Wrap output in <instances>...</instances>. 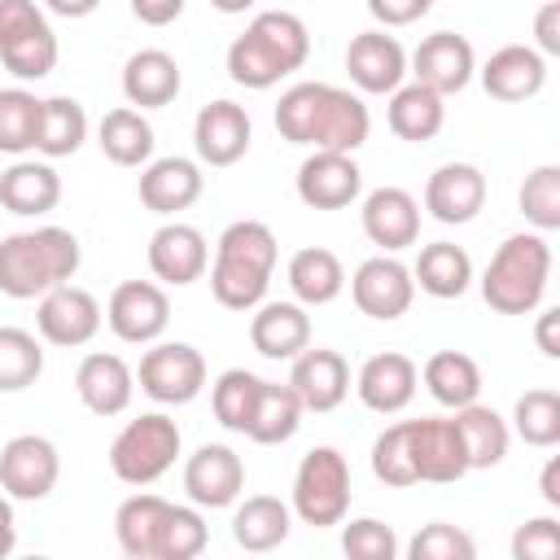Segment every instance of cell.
Returning a JSON list of instances; mask_svg holds the SVG:
<instances>
[{
	"label": "cell",
	"mask_w": 560,
	"mask_h": 560,
	"mask_svg": "<svg viewBox=\"0 0 560 560\" xmlns=\"http://www.w3.org/2000/svg\"><path fill=\"white\" fill-rule=\"evenodd\" d=\"M276 131H280V140L302 144V149L354 153V149L368 144L372 114H368L359 92L306 79V83H293V88L280 92V101H276Z\"/></svg>",
	"instance_id": "1"
},
{
	"label": "cell",
	"mask_w": 560,
	"mask_h": 560,
	"mask_svg": "<svg viewBox=\"0 0 560 560\" xmlns=\"http://www.w3.org/2000/svg\"><path fill=\"white\" fill-rule=\"evenodd\" d=\"M306 57H311L306 22L289 9H262L228 44V79L249 92H267L280 79H289L293 70H302Z\"/></svg>",
	"instance_id": "2"
},
{
	"label": "cell",
	"mask_w": 560,
	"mask_h": 560,
	"mask_svg": "<svg viewBox=\"0 0 560 560\" xmlns=\"http://www.w3.org/2000/svg\"><path fill=\"white\" fill-rule=\"evenodd\" d=\"M276 232L262 219H236L219 232L214 241V262L210 271V293L223 311H254L276 276Z\"/></svg>",
	"instance_id": "3"
},
{
	"label": "cell",
	"mask_w": 560,
	"mask_h": 560,
	"mask_svg": "<svg viewBox=\"0 0 560 560\" xmlns=\"http://www.w3.org/2000/svg\"><path fill=\"white\" fill-rule=\"evenodd\" d=\"M83 267V245L70 228L44 223L26 232H9L0 241V293L13 302H35L48 289L74 280Z\"/></svg>",
	"instance_id": "4"
},
{
	"label": "cell",
	"mask_w": 560,
	"mask_h": 560,
	"mask_svg": "<svg viewBox=\"0 0 560 560\" xmlns=\"http://www.w3.org/2000/svg\"><path fill=\"white\" fill-rule=\"evenodd\" d=\"M551 280V245L547 232H512L481 271V298L499 315H529L542 306Z\"/></svg>",
	"instance_id": "5"
},
{
	"label": "cell",
	"mask_w": 560,
	"mask_h": 560,
	"mask_svg": "<svg viewBox=\"0 0 560 560\" xmlns=\"http://www.w3.org/2000/svg\"><path fill=\"white\" fill-rule=\"evenodd\" d=\"M179 451H184L179 424L166 411H140L109 442V472L122 486H140L144 490V486H153L158 477H166L175 468Z\"/></svg>",
	"instance_id": "6"
},
{
	"label": "cell",
	"mask_w": 560,
	"mask_h": 560,
	"mask_svg": "<svg viewBox=\"0 0 560 560\" xmlns=\"http://www.w3.org/2000/svg\"><path fill=\"white\" fill-rule=\"evenodd\" d=\"M350 464L337 446H311L302 459H298V472H293V516L311 529H328V525H341L346 512H350Z\"/></svg>",
	"instance_id": "7"
},
{
	"label": "cell",
	"mask_w": 560,
	"mask_h": 560,
	"mask_svg": "<svg viewBox=\"0 0 560 560\" xmlns=\"http://www.w3.org/2000/svg\"><path fill=\"white\" fill-rule=\"evenodd\" d=\"M57 35L39 0H0V61L13 79L39 83L57 70Z\"/></svg>",
	"instance_id": "8"
},
{
	"label": "cell",
	"mask_w": 560,
	"mask_h": 560,
	"mask_svg": "<svg viewBox=\"0 0 560 560\" xmlns=\"http://www.w3.org/2000/svg\"><path fill=\"white\" fill-rule=\"evenodd\" d=\"M136 385L158 407H184L206 389V354L188 341H149L136 368Z\"/></svg>",
	"instance_id": "9"
},
{
	"label": "cell",
	"mask_w": 560,
	"mask_h": 560,
	"mask_svg": "<svg viewBox=\"0 0 560 560\" xmlns=\"http://www.w3.org/2000/svg\"><path fill=\"white\" fill-rule=\"evenodd\" d=\"M101 324H105V306L96 302V293H88L74 280H66V284L48 289L44 298H35V332L48 346L79 350L101 332Z\"/></svg>",
	"instance_id": "10"
},
{
	"label": "cell",
	"mask_w": 560,
	"mask_h": 560,
	"mask_svg": "<svg viewBox=\"0 0 560 560\" xmlns=\"http://www.w3.org/2000/svg\"><path fill=\"white\" fill-rule=\"evenodd\" d=\"M61 455L44 433H18L0 446V490L13 503H39L57 490Z\"/></svg>",
	"instance_id": "11"
},
{
	"label": "cell",
	"mask_w": 560,
	"mask_h": 560,
	"mask_svg": "<svg viewBox=\"0 0 560 560\" xmlns=\"http://www.w3.org/2000/svg\"><path fill=\"white\" fill-rule=\"evenodd\" d=\"M105 324L127 346H149L171 324V298L158 280H122L105 302Z\"/></svg>",
	"instance_id": "12"
},
{
	"label": "cell",
	"mask_w": 560,
	"mask_h": 560,
	"mask_svg": "<svg viewBox=\"0 0 560 560\" xmlns=\"http://www.w3.org/2000/svg\"><path fill=\"white\" fill-rule=\"evenodd\" d=\"M293 188H298V201L311 210H346L363 192V171H359L354 153L311 149L293 175Z\"/></svg>",
	"instance_id": "13"
},
{
	"label": "cell",
	"mask_w": 560,
	"mask_h": 560,
	"mask_svg": "<svg viewBox=\"0 0 560 560\" xmlns=\"http://www.w3.org/2000/svg\"><path fill=\"white\" fill-rule=\"evenodd\" d=\"M350 298H354V306H359L368 319L389 324V319L407 315L411 302H416L411 267L398 262L394 254H372V258H363V262L354 267V276H350Z\"/></svg>",
	"instance_id": "14"
},
{
	"label": "cell",
	"mask_w": 560,
	"mask_h": 560,
	"mask_svg": "<svg viewBox=\"0 0 560 560\" xmlns=\"http://www.w3.org/2000/svg\"><path fill=\"white\" fill-rule=\"evenodd\" d=\"M407 446H411L416 481L451 486L464 472H472L468 468V455H464V442H459V429H455V416H420V420H407Z\"/></svg>",
	"instance_id": "15"
},
{
	"label": "cell",
	"mask_w": 560,
	"mask_h": 560,
	"mask_svg": "<svg viewBox=\"0 0 560 560\" xmlns=\"http://www.w3.org/2000/svg\"><path fill=\"white\" fill-rule=\"evenodd\" d=\"M407 74L442 96H455L472 83L477 74V52L468 44V35L459 31H433L416 44V52L407 57Z\"/></svg>",
	"instance_id": "16"
},
{
	"label": "cell",
	"mask_w": 560,
	"mask_h": 560,
	"mask_svg": "<svg viewBox=\"0 0 560 560\" xmlns=\"http://www.w3.org/2000/svg\"><path fill=\"white\" fill-rule=\"evenodd\" d=\"M171 521H175V503L162 494H131L118 503L114 512V538L122 547L127 560H166L171 547Z\"/></svg>",
	"instance_id": "17"
},
{
	"label": "cell",
	"mask_w": 560,
	"mask_h": 560,
	"mask_svg": "<svg viewBox=\"0 0 560 560\" xmlns=\"http://www.w3.org/2000/svg\"><path fill=\"white\" fill-rule=\"evenodd\" d=\"M249 140H254L249 109L228 96L201 105L192 118V149L201 166H236L249 153Z\"/></svg>",
	"instance_id": "18"
},
{
	"label": "cell",
	"mask_w": 560,
	"mask_h": 560,
	"mask_svg": "<svg viewBox=\"0 0 560 560\" xmlns=\"http://www.w3.org/2000/svg\"><path fill=\"white\" fill-rule=\"evenodd\" d=\"M184 494L197 508H232L245 494V464L223 442H201L184 459Z\"/></svg>",
	"instance_id": "19"
},
{
	"label": "cell",
	"mask_w": 560,
	"mask_h": 560,
	"mask_svg": "<svg viewBox=\"0 0 560 560\" xmlns=\"http://www.w3.org/2000/svg\"><path fill=\"white\" fill-rule=\"evenodd\" d=\"M206 267H210V241L201 228H192L184 219H166L149 236V271L158 284L184 289V284L201 280Z\"/></svg>",
	"instance_id": "20"
},
{
	"label": "cell",
	"mask_w": 560,
	"mask_h": 560,
	"mask_svg": "<svg viewBox=\"0 0 560 560\" xmlns=\"http://www.w3.org/2000/svg\"><path fill=\"white\" fill-rule=\"evenodd\" d=\"M346 74L359 92L368 96H389L398 83H407V48L372 26V31H359L350 44H346Z\"/></svg>",
	"instance_id": "21"
},
{
	"label": "cell",
	"mask_w": 560,
	"mask_h": 560,
	"mask_svg": "<svg viewBox=\"0 0 560 560\" xmlns=\"http://www.w3.org/2000/svg\"><path fill=\"white\" fill-rule=\"evenodd\" d=\"M359 223L381 254H402L407 245L420 241V201L398 184H381L363 197Z\"/></svg>",
	"instance_id": "22"
},
{
	"label": "cell",
	"mask_w": 560,
	"mask_h": 560,
	"mask_svg": "<svg viewBox=\"0 0 560 560\" xmlns=\"http://www.w3.org/2000/svg\"><path fill=\"white\" fill-rule=\"evenodd\" d=\"M140 206L162 214V219H179V210L197 206V197L206 192V175H201V162L192 158H149L140 166Z\"/></svg>",
	"instance_id": "23"
},
{
	"label": "cell",
	"mask_w": 560,
	"mask_h": 560,
	"mask_svg": "<svg viewBox=\"0 0 560 560\" xmlns=\"http://www.w3.org/2000/svg\"><path fill=\"white\" fill-rule=\"evenodd\" d=\"M486 175L481 166L472 162H442L429 179H424V210L429 219L446 223V228H459V223H472L486 206Z\"/></svg>",
	"instance_id": "24"
},
{
	"label": "cell",
	"mask_w": 560,
	"mask_h": 560,
	"mask_svg": "<svg viewBox=\"0 0 560 560\" xmlns=\"http://www.w3.org/2000/svg\"><path fill=\"white\" fill-rule=\"evenodd\" d=\"M74 394L92 416H122L136 398V368L122 354L92 350L74 368Z\"/></svg>",
	"instance_id": "25"
},
{
	"label": "cell",
	"mask_w": 560,
	"mask_h": 560,
	"mask_svg": "<svg viewBox=\"0 0 560 560\" xmlns=\"http://www.w3.org/2000/svg\"><path fill=\"white\" fill-rule=\"evenodd\" d=\"M416 389H420V368L398 350H381L363 359V368L354 372V394L376 416H398L402 407H411Z\"/></svg>",
	"instance_id": "26"
},
{
	"label": "cell",
	"mask_w": 560,
	"mask_h": 560,
	"mask_svg": "<svg viewBox=\"0 0 560 560\" xmlns=\"http://www.w3.org/2000/svg\"><path fill=\"white\" fill-rule=\"evenodd\" d=\"M477 74H481L486 96H494L503 105H521L547 88V57L534 44H503L486 57V66Z\"/></svg>",
	"instance_id": "27"
},
{
	"label": "cell",
	"mask_w": 560,
	"mask_h": 560,
	"mask_svg": "<svg viewBox=\"0 0 560 560\" xmlns=\"http://www.w3.org/2000/svg\"><path fill=\"white\" fill-rule=\"evenodd\" d=\"M289 385L293 394L302 398L306 411H337L350 394V363L337 354V350H324V346H306L302 354L289 359Z\"/></svg>",
	"instance_id": "28"
},
{
	"label": "cell",
	"mask_w": 560,
	"mask_h": 560,
	"mask_svg": "<svg viewBox=\"0 0 560 560\" xmlns=\"http://www.w3.org/2000/svg\"><path fill=\"white\" fill-rule=\"evenodd\" d=\"M61 201V175L48 158H13L0 171V206L18 219H44Z\"/></svg>",
	"instance_id": "29"
},
{
	"label": "cell",
	"mask_w": 560,
	"mask_h": 560,
	"mask_svg": "<svg viewBox=\"0 0 560 560\" xmlns=\"http://www.w3.org/2000/svg\"><path fill=\"white\" fill-rule=\"evenodd\" d=\"M249 346L262 359H293L311 346V315L302 302H258L249 315Z\"/></svg>",
	"instance_id": "30"
},
{
	"label": "cell",
	"mask_w": 560,
	"mask_h": 560,
	"mask_svg": "<svg viewBox=\"0 0 560 560\" xmlns=\"http://www.w3.org/2000/svg\"><path fill=\"white\" fill-rule=\"evenodd\" d=\"M184 70L166 48H140L122 66V96L136 109H162L179 96Z\"/></svg>",
	"instance_id": "31"
},
{
	"label": "cell",
	"mask_w": 560,
	"mask_h": 560,
	"mask_svg": "<svg viewBox=\"0 0 560 560\" xmlns=\"http://www.w3.org/2000/svg\"><path fill=\"white\" fill-rule=\"evenodd\" d=\"M385 122L398 140L407 144H424L433 140L442 127H446V96L424 88V83H398L389 92V105H385Z\"/></svg>",
	"instance_id": "32"
},
{
	"label": "cell",
	"mask_w": 560,
	"mask_h": 560,
	"mask_svg": "<svg viewBox=\"0 0 560 560\" xmlns=\"http://www.w3.org/2000/svg\"><path fill=\"white\" fill-rule=\"evenodd\" d=\"M411 280L420 293H429L438 302L464 298L472 284V258L455 241H429V245H420V254L411 262Z\"/></svg>",
	"instance_id": "33"
},
{
	"label": "cell",
	"mask_w": 560,
	"mask_h": 560,
	"mask_svg": "<svg viewBox=\"0 0 560 560\" xmlns=\"http://www.w3.org/2000/svg\"><path fill=\"white\" fill-rule=\"evenodd\" d=\"M293 529V508L276 494H249L245 503H236L232 512V538L241 551H276Z\"/></svg>",
	"instance_id": "34"
},
{
	"label": "cell",
	"mask_w": 560,
	"mask_h": 560,
	"mask_svg": "<svg viewBox=\"0 0 560 560\" xmlns=\"http://www.w3.org/2000/svg\"><path fill=\"white\" fill-rule=\"evenodd\" d=\"M284 280H289V289H293V302H302V306H328V302H337L341 289H346V267H341V258H337L332 249L306 245V249H298V254L289 258Z\"/></svg>",
	"instance_id": "35"
},
{
	"label": "cell",
	"mask_w": 560,
	"mask_h": 560,
	"mask_svg": "<svg viewBox=\"0 0 560 560\" xmlns=\"http://www.w3.org/2000/svg\"><path fill=\"white\" fill-rule=\"evenodd\" d=\"M420 381H424L429 398L438 407H446V411H459V407H468V402L481 398V368L464 350H438V354H429L424 368H420Z\"/></svg>",
	"instance_id": "36"
},
{
	"label": "cell",
	"mask_w": 560,
	"mask_h": 560,
	"mask_svg": "<svg viewBox=\"0 0 560 560\" xmlns=\"http://www.w3.org/2000/svg\"><path fill=\"white\" fill-rule=\"evenodd\" d=\"M96 144L114 166H144L153 158V122L144 118V109L136 105H118L101 118L96 127Z\"/></svg>",
	"instance_id": "37"
},
{
	"label": "cell",
	"mask_w": 560,
	"mask_h": 560,
	"mask_svg": "<svg viewBox=\"0 0 560 560\" xmlns=\"http://www.w3.org/2000/svg\"><path fill=\"white\" fill-rule=\"evenodd\" d=\"M455 429H459L468 468H499L503 464V455L512 446V429H508V420L494 407H486L481 398L459 407L455 411Z\"/></svg>",
	"instance_id": "38"
},
{
	"label": "cell",
	"mask_w": 560,
	"mask_h": 560,
	"mask_svg": "<svg viewBox=\"0 0 560 560\" xmlns=\"http://www.w3.org/2000/svg\"><path fill=\"white\" fill-rule=\"evenodd\" d=\"M302 416H306V407H302V398L293 394L289 381L284 385L280 381H262L245 438L258 442V446H280L302 429Z\"/></svg>",
	"instance_id": "39"
},
{
	"label": "cell",
	"mask_w": 560,
	"mask_h": 560,
	"mask_svg": "<svg viewBox=\"0 0 560 560\" xmlns=\"http://www.w3.org/2000/svg\"><path fill=\"white\" fill-rule=\"evenodd\" d=\"M88 140V109L74 96H44L39 109V131H35V153L57 162V158H74Z\"/></svg>",
	"instance_id": "40"
},
{
	"label": "cell",
	"mask_w": 560,
	"mask_h": 560,
	"mask_svg": "<svg viewBox=\"0 0 560 560\" xmlns=\"http://www.w3.org/2000/svg\"><path fill=\"white\" fill-rule=\"evenodd\" d=\"M44 376V341L31 328L0 324V394H22Z\"/></svg>",
	"instance_id": "41"
},
{
	"label": "cell",
	"mask_w": 560,
	"mask_h": 560,
	"mask_svg": "<svg viewBox=\"0 0 560 560\" xmlns=\"http://www.w3.org/2000/svg\"><path fill=\"white\" fill-rule=\"evenodd\" d=\"M525 446L551 451L560 442V394L556 389H525L512 407V424H508Z\"/></svg>",
	"instance_id": "42"
},
{
	"label": "cell",
	"mask_w": 560,
	"mask_h": 560,
	"mask_svg": "<svg viewBox=\"0 0 560 560\" xmlns=\"http://www.w3.org/2000/svg\"><path fill=\"white\" fill-rule=\"evenodd\" d=\"M258 389H262V376L245 372V368H228L214 376L210 385V407H214V420L232 433H245L249 429V416H254V402H258Z\"/></svg>",
	"instance_id": "43"
},
{
	"label": "cell",
	"mask_w": 560,
	"mask_h": 560,
	"mask_svg": "<svg viewBox=\"0 0 560 560\" xmlns=\"http://www.w3.org/2000/svg\"><path fill=\"white\" fill-rule=\"evenodd\" d=\"M39 109H44V101L35 92H26V88H0V153H9V158L35 153Z\"/></svg>",
	"instance_id": "44"
},
{
	"label": "cell",
	"mask_w": 560,
	"mask_h": 560,
	"mask_svg": "<svg viewBox=\"0 0 560 560\" xmlns=\"http://www.w3.org/2000/svg\"><path fill=\"white\" fill-rule=\"evenodd\" d=\"M516 201H521V214L534 232H556L560 228V166L556 162L534 166L525 175Z\"/></svg>",
	"instance_id": "45"
},
{
	"label": "cell",
	"mask_w": 560,
	"mask_h": 560,
	"mask_svg": "<svg viewBox=\"0 0 560 560\" xmlns=\"http://www.w3.org/2000/svg\"><path fill=\"white\" fill-rule=\"evenodd\" d=\"M372 477L381 486H394V490L416 486L411 446H407V420H398V424H389V429L376 433V442H372Z\"/></svg>",
	"instance_id": "46"
},
{
	"label": "cell",
	"mask_w": 560,
	"mask_h": 560,
	"mask_svg": "<svg viewBox=\"0 0 560 560\" xmlns=\"http://www.w3.org/2000/svg\"><path fill=\"white\" fill-rule=\"evenodd\" d=\"M407 556H411V560H472V556H477V542H472V534H464L459 525L429 521V525H420L416 538L407 542Z\"/></svg>",
	"instance_id": "47"
},
{
	"label": "cell",
	"mask_w": 560,
	"mask_h": 560,
	"mask_svg": "<svg viewBox=\"0 0 560 560\" xmlns=\"http://www.w3.org/2000/svg\"><path fill=\"white\" fill-rule=\"evenodd\" d=\"M341 551L350 560H394L398 556V534L376 516H354L341 529Z\"/></svg>",
	"instance_id": "48"
},
{
	"label": "cell",
	"mask_w": 560,
	"mask_h": 560,
	"mask_svg": "<svg viewBox=\"0 0 560 560\" xmlns=\"http://www.w3.org/2000/svg\"><path fill=\"white\" fill-rule=\"evenodd\" d=\"M560 556V521L556 516H529L512 534V560H556Z\"/></svg>",
	"instance_id": "49"
},
{
	"label": "cell",
	"mask_w": 560,
	"mask_h": 560,
	"mask_svg": "<svg viewBox=\"0 0 560 560\" xmlns=\"http://www.w3.org/2000/svg\"><path fill=\"white\" fill-rule=\"evenodd\" d=\"M210 542V529H206V516L197 503H175V521H171V547H166V560H192L201 556Z\"/></svg>",
	"instance_id": "50"
},
{
	"label": "cell",
	"mask_w": 560,
	"mask_h": 560,
	"mask_svg": "<svg viewBox=\"0 0 560 560\" xmlns=\"http://www.w3.org/2000/svg\"><path fill=\"white\" fill-rule=\"evenodd\" d=\"M429 9H433V0H368V13L376 18L381 31L411 26V22H420Z\"/></svg>",
	"instance_id": "51"
},
{
	"label": "cell",
	"mask_w": 560,
	"mask_h": 560,
	"mask_svg": "<svg viewBox=\"0 0 560 560\" xmlns=\"http://www.w3.org/2000/svg\"><path fill=\"white\" fill-rule=\"evenodd\" d=\"M534 48L542 57H560V0H547L534 13Z\"/></svg>",
	"instance_id": "52"
},
{
	"label": "cell",
	"mask_w": 560,
	"mask_h": 560,
	"mask_svg": "<svg viewBox=\"0 0 560 560\" xmlns=\"http://www.w3.org/2000/svg\"><path fill=\"white\" fill-rule=\"evenodd\" d=\"M127 4H131L136 22H144V26H171L184 13V0H127Z\"/></svg>",
	"instance_id": "53"
},
{
	"label": "cell",
	"mask_w": 560,
	"mask_h": 560,
	"mask_svg": "<svg viewBox=\"0 0 560 560\" xmlns=\"http://www.w3.org/2000/svg\"><path fill=\"white\" fill-rule=\"evenodd\" d=\"M534 346L547 359H560V306L538 311V319H534Z\"/></svg>",
	"instance_id": "54"
},
{
	"label": "cell",
	"mask_w": 560,
	"mask_h": 560,
	"mask_svg": "<svg viewBox=\"0 0 560 560\" xmlns=\"http://www.w3.org/2000/svg\"><path fill=\"white\" fill-rule=\"evenodd\" d=\"M18 547V516H13V499L0 490V560L13 556Z\"/></svg>",
	"instance_id": "55"
},
{
	"label": "cell",
	"mask_w": 560,
	"mask_h": 560,
	"mask_svg": "<svg viewBox=\"0 0 560 560\" xmlns=\"http://www.w3.org/2000/svg\"><path fill=\"white\" fill-rule=\"evenodd\" d=\"M538 494H542L547 508H560V455H551V459L542 464V472H538Z\"/></svg>",
	"instance_id": "56"
},
{
	"label": "cell",
	"mask_w": 560,
	"mask_h": 560,
	"mask_svg": "<svg viewBox=\"0 0 560 560\" xmlns=\"http://www.w3.org/2000/svg\"><path fill=\"white\" fill-rule=\"evenodd\" d=\"M44 4V13H57V18H88V13H96L101 9V0H39Z\"/></svg>",
	"instance_id": "57"
},
{
	"label": "cell",
	"mask_w": 560,
	"mask_h": 560,
	"mask_svg": "<svg viewBox=\"0 0 560 560\" xmlns=\"http://www.w3.org/2000/svg\"><path fill=\"white\" fill-rule=\"evenodd\" d=\"M258 0H210V9H219V13H228V18H236V13H245V9H254Z\"/></svg>",
	"instance_id": "58"
}]
</instances>
